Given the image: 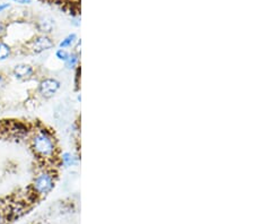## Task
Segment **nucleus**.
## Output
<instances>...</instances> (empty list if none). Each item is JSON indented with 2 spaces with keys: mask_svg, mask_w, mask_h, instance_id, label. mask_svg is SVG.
Returning <instances> with one entry per match:
<instances>
[{
  "mask_svg": "<svg viewBox=\"0 0 254 224\" xmlns=\"http://www.w3.org/2000/svg\"><path fill=\"white\" fill-rule=\"evenodd\" d=\"M8 34V24L5 20L0 19V40H2Z\"/></svg>",
  "mask_w": 254,
  "mask_h": 224,
  "instance_id": "nucleus-12",
  "label": "nucleus"
},
{
  "mask_svg": "<svg viewBox=\"0 0 254 224\" xmlns=\"http://www.w3.org/2000/svg\"><path fill=\"white\" fill-rule=\"evenodd\" d=\"M28 145L34 156L46 164L59 161V146L55 134L46 126L32 127L28 135Z\"/></svg>",
  "mask_w": 254,
  "mask_h": 224,
  "instance_id": "nucleus-1",
  "label": "nucleus"
},
{
  "mask_svg": "<svg viewBox=\"0 0 254 224\" xmlns=\"http://www.w3.org/2000/svg\"><path fill=\"white\" fill-rule=\"evenodd\" d=\"M10 3L9 2H0V14L5 13L6 10H8L10 8Z\"/></svg>",
  "mask_w": 254,
  "mask_h": 224,
  "instance_id": "nucleus-16",
  "label": "nucleus"
},
{
  "mask_svg": "<svg viewBox=\"0 0 254 224\" xmlns=\"http://www.w3.org/2000/svg\"><path fill=\"white\" fill-rule=\"evenodd\" d=\"M8 221H7V219H6V215H5V213H1V212H0V224H6Z\"/></svg>",
  "mask_w": 254,
  "mask_h": 224,
  "instance_id": "nucleus-17",
  "label": "nucleus"
},
{
  "mask_svg": "<svg viewBox=\"0 0 254 224\" xmlns=\"http://www.w3.org/2000/svg\"><path fill=\"white\" fill-rule=\"evenodd\" d=\"M77 40H78V38H77V34L76 33H71L65 36L64 39L61 40V42L59 43V48L60 49H68L70 47H73L77 42Z\"/></svg>",
  "mask_w": 254,
  "mask_h": 224,
  "instance_id": "nucleus-9",
  "label": "nucleus"
},
{
  "mask_svg": "<svg viewBox=\"0 0 254 224\" xmlns=\"http://www.w3.org/2000/svg\"><path fill=\"white\" fill-rule=\"evenodd\" d=\"M57 173L53 168L44 166L33 178L30 186L31 195L34 198H42L48 196L56 187Z\"/></svg>",
  "mask_w": 254,
  "mask_h": 224,
  "instance_id": "nucleus-2",
  "label": "nucleus"
},
{
  "mask_svg": "<svg viewBox=\"0 0 254 224\" xmlns=\"http://www.w3.org/2000/svg\"><path fill=\"white\" fill-rule=\"evenodd\" d=\"M59 161H60V164L64 165V168H70V166L76 164L77 158L73 156L71 153L64 152L61 154V155H59Z\"/></svg>",
  "mask_w": 254,
  "mask_h": 224,
  "instance_id": "nucleus-8",
  "label": "nucleus"
},
{
  "mask_svg": "<svg viewBox=\"0 0 254 224\" xmlns=\"http://www.w3.org/2000/svg\"><path fill=\"white\" fill-rule=\"evenodd\" d=\"M69 55H70V54H69V52L65 50V49H60L59 48L58 50L56 51V58L60 60V61H64V63L68 59Z\"/></svg>",
  "mask_w": 254,
  "mask_h": 224,
  "instance_id": "nucleus-11",
  "label": "nucleus"
},
{
  "mask_svg": "<svg viewBox=\"0 0 254 224\" xmlns=\"http://www.w3.org/2000/svg\"><path fill=\"white\" fill-rule=\"evenodd\" d=\"M6 85H7V77L0 73V93L6 88Z\"/></svg>",
  "mask_w": 254,
  "mask_h": 224,
  "instance_id": "nucleus-13",
  "label": "nucleus"
},
{
  "mask_svg": "<svg viewBox=\"0 0 254 224\" xmlns=\"http://www.w3.org/2000/svg\"><path fill=\"white\" fill-rule=\"evenodd\" d=\"M78 64H79V56L78 54H76V52H72V54L69 55L68 59L64 61V65L65 67L68 69H75L78 67Z\"/></svg>",
  "mask_w": 254,
  "mask_h": 224,
  "instance_id": "nucleus-10",
  "label": "nucleus"
},
{
  "mask_svg": "<svg viewBox=\"0 0 254 224\" xmlns=\"http://www.w3.org/2000/svg\"><path fill=\"white\" fill-rule=\"evenodd\" d=\"M61 87L60 81L55 77H44L38 84V94L43 99H51L59 92Z\"/></svg>",
  "mask_w": 254,
  "mask_h": 224,
  "instance_id": "nucleus-4",
  "label": "nucleus"
},
{
  "mask_svg": "<svg viewBox=\"0 0 254 224\" xmlns=\"http://www.w3.org/2000/svg\"><path fill=\"white\" fill-rule=\"evenodd\" d=\"M79 74H80V66L76 68V77H75V85H76V89L78 91L79 89Z\"/></svg>",
  "mask_w": 254,
  "mask_h": 224,
  "instance_id": "nucleus-15",
  "label": "nucleus"
},
{
  "mask_svg": "<svg viewBox=\"0 0 254 224\" xmlns=\"http://www.w3.org/2000/svg\"><path fill=\"white\" fill-rule=\"evenodd\" d=\"M0 112H1V107H0Z\"/></svg>",
  "mask_w": 254,
  "mask_h": 224,
  "instance_id": "nucleus-18",
  "label": "nucleus"
},
{
  "mask_svg": "<svg viewBox=\"0 0 254 224\" xmlns=\"http://www.w3.org/2000/svg\"><path fill=\"white\" fill-rule=\"evenodd\" d=\"M34 27L40 34L49 35L51 34L52 32H55L57 24H56V20L52 17H50V16H42V17L36 19Z\"/></svg>",
  "mask_w": 254,
  "mask_h": 224,
  "instance_id": "nucleus-6",
  "label": "nucleus"
},
{
  "mask_svg": "<svg viewBox=\"0 0 254 224\" xmlns=\"http://www.w3.org/2000/svg\"><path fill=\"white\" fill-rule=\"evenodd\" d=\"M13 48L5 40H0V63L6 61L13 56Z\"/></svg>",
  "mask_w": 254,
  "mask_h": 224,
  "instance_id": "nucleus-7",
  "label": "nucleus"
},
{
  "mask_svg": "<svg viewBox=\"0 0 254 224\" xmlns=\"http://www.w3.org/2000/svg\"><path fill=\"white\" fill-rule=\"evenodd\" d=\"M11 76H13L15 79L20 81L30 80L32 78H34L35 68L30 64L20 63L15 65L13 69H11Z\"/></svg>",
  "mask_w": 254,
  "mask_h": 224,
  "instance_id": "nucleus-5",
  "label": "nucleus"
},
{
  "mask_svg": "<svg viewBox=\"0 0 254 224\" xmlns=\"http://www.w3.org/2000/svg\"><path fill=\"white\" fill-rule=\"evenodd\" d=\"M53 47H55V41L50 35L38 34L26 41V43L24 44V50L26 51V54L38 56L51 50Z\"/></svg>",
  "mask_w": 254,
  "mask_h": 224,
  "instance_id": "nucleus-3",
  "label": "nucleus"
},
{
  "mask_svg": "<svg viewBox=\"0 0 254 224\" xmlns=\"http://www.w3.org/2000/svg\"><path fill=\"white\" fill-rule=\"evenodd\" d=\"M8 1H11V2H15L17 3V5H22V6H27V5H31L33 0H8Z\"/></svg>",
  "mask_w": 254,
  "mask_h": 224,
  "instance_id": "nucleus-14",
  "label": "nucleus"
}]
</instances>
